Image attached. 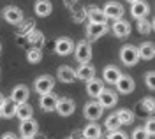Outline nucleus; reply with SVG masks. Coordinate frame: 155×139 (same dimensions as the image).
I'll use <instances>...</instances> for the list:
<instances>
[{"instance_id":"6e6552de","label":"nucleus","mask_w":155,"mask_h":139,"mask_svg":"<svg viewBox=\"0 0 155 139\" xmlns=\"http://www.w3.org/2000/svg\"><path fill=\"white\" fill-rule=\"evenodd\" d=\"M4 20L11 25H18V23L23 21V11L16 5H9V7L4 9Z\"/></svg>"},{"instance_id":"ea45409f","label":"nucleus","mask_w":155,"mask_h":139,"mask_svg":"<svg viewBox=\"0 0 155 139\" xmlns=\"http://www.w3.org/2000/svg\"><path fill=\"white\" fill-rule=\"evenodd\" d=\"M0 51H2V44H0Z\"/></svg>"},{"instance_id":"dca6fc26","label":"nucleus","mask_w":155,"mask_h":139,"mask_svg":"<svg viewBox=\"0 0 155 139\" xmlns=\"http://www.w3.org/2000/svg\"><path fill=\"white\" fill-rule=\"evenodd\" d=\"M76 78L83 81H90L95 78V67L92 65V63H81L79 65V69L76 70Z\"/></svg>"},{"instance_id":"c9c22d12","label":"nucleus","mask_w":155,"mask_h":139,"mask_svg":"<svg viewBox=\"0 0 155 139\" xmlns=\"http://www.w3.org/2000/svg\"><path fill=\"white\" fill-rule=\"evenodd\" d=\"M2 139H18V136H16V134H12V132H7V134H4V136H2Z\"/></svg>"},{"instance_id":"b1692460","label":"nucleus","mask_w":155,"mask_h":139,"mask_svg":"<svg viewBox=\"0 0 155 139\" xmlns=\"http://www.w3.org/2000/svg\"><path fill=\"white\" fill-rule=\"evenodd\" d=\"M16 116H18L21 121L23 120H28L34 116V109H32V106L30 104H19V106H16Z\"/></svg>"},{"instance_id":"f3484780","label":"nucleus","mask_w":155,"mask_h":139,"mask_svg":"<svg viewBox=\"0 0 155 139\" xmlns=\"http://www.w3.org/2000/svg\"><path fill=\"white\" fill-rule=\"evenodd\" d=\"M111 30H113V34H115L116 37H127L130 34V23L125 20H116L113 23Z\"/></svg>"},{"instance_id":"20e7f679","label":"nucleus","mask_w":155,"mask_h":139,"mask_svg":"<svg viewBox=\"0 0 155 139\" xmlns=\"http://www.w3.org/2000/svg\"><path fill=\"white\" fill-rule=\"evenodd\" d=\"M102 12H104V16H106V20H122V16H124V5L122 4H118V2H107L106 5H104V9H102Z\"/></svg>"},{"instance_id":"6ab92c4d","label":"nucleus","mask_w":155,"mask_h":139,"mask_svg":"<svg viewBox=\"0 0 155 139\" xmlns=\"http://www.w3.org/2000/svg\"><path fill=\"white\" fill-rule=\"evenodd\" d=\"M120 76H122V70L118 69V67H115V65H107L106 69H104V72H102L104 81L111 83V85H115L116 81L120 79Z\"/></svg>"},{"instance_id":"a211bd4d","label":"nucleus","mask_w":155,"mask_h":139,"mask_svg":"<svg viewBox=\"0 0 155 139\" xmlns=\"http://www.w3.org/2000/svg\"><path fill=\"white\" fill-rule=\"evenodd\" d=\"M139 60H152L155 57V46L153 42H141L137 48Z\"/></svg>"},{"instance_id":"423d86ee","label":"nucleus","mask_w":155,"mask_h":139,"mask_svg":"<svg viewBox=\"0 0 155 139\" xmlns=\"http://www.w3.org/2000/svg\"><path fill=\"white\" fill-rule=\"evenodd\" d=\"M28 95H30L28 86H25V85H18V86H14V88H12L9 99L12 100L16 106H19V104H25V102L28 100Z\"/></svg>"},{"instance_id":"58836bf2","label":"nucleus","mask_w":155,"mask_h":139,"mask_svg":"<svg viewBox=\"0 0 155 139\" xmlns=\"http://www.w3.org/2000/svg\"><path fill=\"white\" fill-rule=\"evenodd\" d=\"M23 139H35V137H23Z\"/></svg>"},{"instance_id":"f704fd0d","label":"nucleus","mask_w":155,"mask_h":139,"mask_svg":"<svg viewBox=\"0 0 155 139\" xmlns=\"http://www.w3.org/2000/svg\"><path fill=\"white\" fill-rule=\"evenodd\" d=\"M107 139H129V136L122 130H113V132L107 134Z\"/></svg>"},{"instance_id":"7ed1b4c3","label":"nucleus","mask_w":155,"mask_h":139,"mask_svg":"<svg viewBox=\"0 0 155 139\" xmlns=\"http://www.w3.org/2000/svg\"><path fill=\"white\" fill-rule=\"evenodd\" d=\"M74 57H76V60L79 63H90V60H92V46H90L88 40L78 42L76 50H74Z\"/></svg>"},{"instance_id":"5701e85b","label":"nucleus","mask_w":155,"mask_h":139,"mask_svg":"<svg viewBox=\"0 0 155 139\" xmlns=\"http://www.w3.org/2000/svg\"><path fill=\"white\" fill-rule=\"evenodd\" d=\"M0 116H4V118H14L16 116V104L11 99H4L2 109H0Z\"/></svg>"},{"instance_id":"2f4dec72","label":"nucleus","mask_w":155,"mask_h":139,"mask_svg":"<svg viewBox=\"0 0 155 139\" xmlns=\"http://www.w3.org/2000/svg\"><path fill=\"white\" fill-rule=\"evenodd\" d=\"M132 139H150V136H148V132L143 127H137L132 132Z\"/></svg>"},{"instance_id":"39448f33","label":"nucleus","mask_w":155,"mask_h":139,"mask_svg":"<svg viewBox=\"0 0 155 139\" xmlns=\"http://www.w3.org/2000/svg\"><path fill=\"white\" fill-rule=\"evenodd\" d=\"M102 108H101V104L97 102V100H92V102H87L85 104V108H83V115H85V118L90 120V121H95L102 116Z\"/></svg>"},{"instance_id":"2eb2a0df","label":"nucleus","mask_w":155,"mask_h":139,"mask_svg":"<svg viewBox=\"0 0 155 139\" xmlns=\"http://www.w3.org/2000/svg\"><path fill=\"white\" fill-rule=\"evenodd\" d=\"M57 100L58 97L53 93V92H49V93H44V95H41V99H39V106L42 108V109L49 113V111H55V106H57Z\"/></svg>"},{"instance_id":"a878e982","label":"nucleus","mask_w":155,"mask_h":139,"mask_svg":"<svg viewBox=\"0 0 155 139\" xmlns=\"http://www.w3.org/2000/svg\"><path fill=\"white\" fill-rule=\"evenodd\" d=\"M88 18H90V23H104V25H107L106 23V16H104V12H102V9H97V7H92V9L88 11Z\"/></svg>"},{"instance_id":"412c9836","label":"nucleus","mask_w":155,"mask_h":139,"mask_svg":"<svg viewBox=\"0 0 155 139\" xmlns=\"http://www.w3.org/2000/svg\"><path fill=\"white\" fill-rule=\"evenodd\" d=\"M57 76L62 83H74V79H76V70L67 67V65H62V67L58 69Z\"/></svg>"},{"instance_id":"473e14b6","label":"nucleus","mask_w":155,"mask_h":139,"mask_svg":"<svg viewBox=\"0 0 155 139\" xmlns=\"http://www.w3.org/2000/svg\"><path fill=\"white\" fill-rule=\"evenodd\" d=\"M141 106H143L148 113H153V109H155V102H153V99H152V97H150V99L141 100Z\"/></svg>"},{"instance_id":"4468645a","label":"nucleus","mask_w":155,"mask_h":139,"mask_svg":"<svg viewBox=\"0 0 155 139\" xmlns=\"http://www.w3.org/2000/svg\"><path fill=\"white\" fill-rule=\"evenodd\" d=\"M115 85H116V90H118L120 93H130V92H134V88H136L134 79H132L130 76H125V74H122L120 79L116 81Z\"/></svg>"},{"instance_id":"aec40b11","label":"nucleus","mask_w":155,"mask_h":139,"mask_svg":"<svg viewBox=\"0 0 155 139\" xmlns=\"http://www.w3.org/2000/svg\"><path fill=\"white\" fill-rule=\"evenodd\" d=\"M104 90V85H102V79H90L87 81V93L90 95V97H94V99H97L99 95H101V92Z\"/></svg>"},{"instance_id":"a19ab883","label":"nucleus","mask_w":155,"mask_h":139,"mask_svg":"<svg viewBox=\"0 0 155 139\" xmlns=\"http://www.w3.org/2000/svg\"><path fill=\"white\" fill-rule=\"evenodd\" d=\"M0 118H2V116H0Z\"/></svg>"},{"instance_id":"0eeeda50","label":"nucleus","mask_w":155,"mask_h":139,"mask_svg":"<svg viewBox=\"0 0 155 139\" xmlns=\"http://www.w3.org/2000/svg\"><path fill=\"white\" fill-rule=\"evenodd\" d=\"M37 130H39V123L34 118L23 120L21 125H19V134H21V137H35Z\"/></svg>"},{"instance_id":"9b49d317","label":"nucleus","mask_w":155,"mask_h":139,"mask_svg":"<svg viewBox=\"0 0 155 139\" xmlns=\"http://www.w3.org/2000/svg\"><path fill=\"white\" fill-rule=\"evenodd\" d=\"M148 12H150V5L146 4L145 0H137L132 4V7H130V14H132V18L136 20H145L146 16H148Z\"/></svg>"},{"instance_id":"9d476101","label":"nucleus","mask_w":155,"mask_h":139,"mask_svg":"<svg viewBox=\"0 0 155 139\" xmlns=\"http://www.w3.org/2000/svg\"><path fill=\"white\" fill-rule=\"evenodd\" d=\"M104 34H107V25H104V23H90V25L87 27V37H88V40L101 39Z\"/></svg>"},{"instance_id":"c756f323","label":"nucleus","mask_w":155,"mask_h":139,"mask_svg":"<svg viewBox=\"0 0 155 139\" xmlns=\"http://www.w3.org/2000/svg\"><path fill=\"white\" fill-rule=\"evenodd\" d=\"M152 21H148L145 18V20H139L137 21V30H139V34H143V35H148L150 32H152Z\"/></svg>"},{"instance_id":"e433bc0d","label":"nucleus","mask_w":155,"mask_h":139,"mask_svg":"<svg viewBox=\"0 0 155 139\" xmlns=\"http://www.w3.org/2000/svg\"><path fill=\"white\" fill-rule=\"evenodd\" d=\"M2 104H4V97L0 95V109H2Z\"/></svg>"},{"instance_id":"bb28decb","label":"nucleus","mask_w":155,"mask_h":139,"mask_svg":"<svg viewBox=\"0 0 155 139\" xmlns=\"http://www.w3.org/2000/svg\"><path fill=\"white\" fill-rule=\"evenodd\" d=\"M116 116H118L120 125H130V123L134 121V113L130 109H120L116 113Z\"/></svg>"},{"instance_id":"f8f14e48","label":"nucleus","mask_w":155,"mask_h":139,"mask_svg":"<svg viewBox=\"0 0 155 139\" xmlns=\"http://www.w3.org/2000/svg\"><path fill=\"white\" fill-rule=\"evenodd\" d=\"M116 100H118V95H116L115 92H111V90H102L101 92V95L97 97V102L101 104V108L104 109V108H113L116 104Z\"/></svg>"},{"instance_id":"72a5a7b5","label":"nucleus","mask_w":155,"mask_h":139,"mask_svg":"<svg viewBox=\"0 0 155 139\" xmlns=\"http://www.w3.org/2000/svg\"><path fill=\"white\" fill-rule=\"evenodd\" d=\"M143 129H145L146 132H148V136L152 137V136L155 134V120H153V118H150V120H148V121L145 123V127H143Z\"/></svg>"},{"instance_id":"4be33fe9","label":"nucleus","mask_w":155,"mask_h":139,"mask_svg":"<svg viewBox=\"0 0 155 139\" xmlns=\"http://www.w3.org/2000/svg\"><path fill=\"white\" fill-rule=\"evenodd\" d=\"M35 14L41 16V18H46L51 14V11H53V5H51V2L49 0H37L35 2Z\"/></svg>"},{"instance_id":"4c0bfd02","label":"nucleus","mask_w":155,"mask_h":139,"mask_svg":"<svg viewBox=\"0 0 155 139\" xmlns=\"http://www.w3.org/2000/svg\"><path fill=\"white\" fill-rule=\"evenodd\" d=\"M127 2H130V4H134V2H137V0H127Z\"/></svg>"},{"instance_id":"393cba45","label":"nucleus","mask_w":155,"mask_h":139,"mask_svg":"<svg viewBox=\"0 0 155 139\" xmlns=\"http://www.w3.org/2000/svg\"><path fill=\"white\" fill-rule=\"evenodd\" d=\"M83 137L85 139H99L101 137V127L97 123H88L83 129Z\"/></svg>"},{"instance_id":"c85d7f7f","label":"nucleus","mask_w":155,"mask_h":139,"mask_svg":"<svg viewBox=\"0 0 155 139\" xmlns=\"http://www.w3.org/2000/svg\"><path fill=\"white\" fill-rule=\"evenodd\" d=\"M41 58H42V53H41L39 48H32V50L27 53V60H28L30 63H39Z\"/></svg>"},{"instance_id":"7c9ffc66","label":"nucleus","mask_w":155,"mask_h":139,"mask_svg":"<svg viewBox=\"0 0 155 139\" xmlns=\"http://www.w3.org/2000/svg\"><path fill=\"white\" fill-rule=\"evenodd\" d=\"M145 81H146V86L150 90H155V72L153 70H148L145 74Z\"/></svg>"},{"instance_id":"cd10ccee","label":"nucleus","mask_w":155,"mask_h":139,"mask_svg":"<svg viewBox=\"0 0 155 139\" xmlns=\"http://www.w3.org/2000/svg\"><path fill=\"white\" fill-rule=\"evenodd\" d=\"M104 125H106V129L109 130V132H113V130H118L120 129V121H118V116L115 115H109L106 118V121H104Z\"/></svg>"},{"instance_id":"ddd939ff","label":"nucleus","mask_w":155,"mask_h":139,"mask_svg":"<svg viewBox=\"0 0 155 139\" xmlns=\"http://www.w3.org/2000/svg\"><path fill=\"white\" fill-rule=\"evenodd\" d=\"M72 50H74V44H72V40L69 37H60L55 42V53L60 55V57H67Z\"/></svg>"},{"instance_id":"f03ea898","label":"nucleus","mask_w":155,"mask_h":139,"mask_svg":"<svg viewBox=\"0 0 155 139\" xmlns=\"http://www.w3.org/2000/svg\"><path fill=\"white\" fill-rule=\"evenodd\" d=\"M53 88H55V79L51 76H48V74H42V76H39L37 79L34 81V90L39 95L49 93V92H53Z\"/></svg>"},{"instance_id":"f257e3e1","label":"nucleus","mask_w":155,"mask_h":139,"mask_svg":"<svg viewBox=\"0 0 155 139\" xmlns=\"http://www.w3.org/2000/svg\"><path fill=\"white\" fill-rule=\"evenodd\" d=\"M120 60L122 63L127 67H132L139 62V55H137V48L132 44H125L122 50H120Z\"/></svg>"},{"instance_id":"1a4fd4ad","label":"nucleus","mask_w":155,"mask_h":139,"mask_svg":"<svg viewBox=\"0 0 155 139\" xmlns=\"http://www.w3.org/2000/svg\"><path fill=\"white\" fill-rule=\"evenodd\" d=\"M76 109V104H74V100L71 99H58L57 100V106H55V111H57L60 116H71L72 113Z\"/></svg>"}]
</instances>
